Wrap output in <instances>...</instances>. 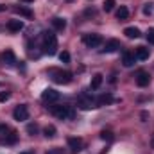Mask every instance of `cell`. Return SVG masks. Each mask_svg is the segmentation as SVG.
<instances>
[{
  "mask_svg": "<svg viewBox=\"0 0 154 154\" xmlns=\"http://www.w3.org/2000/svg\"><path fill=\"white\" fill-rule=\"evenodd\" d=\"M43 52L54 56L57 52V38L54 32H43Z\"/></svg>",
  "mask_w": 154,
  "mask_h": 154,
  "instance_id": "obj_1",
  "label": "cell"
},
{
  "mask_svg": "<svg viewBox=\"0 0 154 154\" xmlns=\"http://www.w3.org/2000/svg\"><path fill=\"white\" fill-rule=\"evenodd\" d=\"M16 140H18V133L13 131L9 125L2 124V125H0V143L13 145V143H16Z\"/></svg>",
  "mask_w": 154,
  "mask_h": 154,
  "instance_id": "obj_2",
  "label": "cell"
},
{
  "mask_svg": "<svg viewBox=\"0 0 154 154\" xmlns=\"http://www.w3.org/2000/svg\"><path fill=\"white\" fill-rule=\"evenodd\" d=\"M48 74L52 77V81L57 82V84H68L72 81V74L70 72H65V70H59V68H50Z\"/></svg>",
  "mask_w": 154,
  "mask_h": 154,
  "instance_id": "obj_3",
  "label": "cell"
},
{
  "mask_svg": "<svg viewBox=\"0 0 154 154\" xmlns=\"http://www.w3.org/2000/svg\"><path fill=\"white\" fill-rule=\"evenodd\" d=\"M52 115L61 118V120H66V118H74V109L70 106H52L50 108Z\"/></svg>",
  "mask_w": 154,
  "mask_h": 154,
  "instance_id": "obj_4",
  "label": "cell"
},
{
  "mask_svg": "<svg viewBox=\"0 0 154 154\" xmlns=\"http://www.w3.org/2000/svg\"><path fill=\"white\" fill-rule=\"evenodd\" d=\"M77 106L81 109H91V108H97V100L93 97H88V95H81L79 100H77Z\"/></svg>",
  "mask_w": 154,
  "mask_h": 154,
  "instance_id": "obj_5",
  "label": "cell"
},
{
  "mask_svg": "<svg viewBox=\"0 0 154 154\" xmlns=\"http://www.w3.org/2000/svg\"><path fill=\"white\" fill-rule=\"evenodd\" d=\"M13 116H14V120H18V122L27 120V118H29V109H27V106H25V104L16 106L14 111H13Z\"/></svg>",
  "mask_w": 154,
  "mask_h": 154,
  "instance_id": "obj_6",
  "label": "cell"
},
{
  "mask_svg": "<svg viewBox=\"0 0 154 154\" xmlns=\"http://www.w3.org/2000/svg\"><path fill=\"white\" fill-rule=\"evenodd\" d=\"M82 41H84L86 47L95 48V47H99V45L102 43V36H100V34H86V36L82 38Z\"/></svg>",
  "mask_w": 154,
  "mask_h": 154,
  "instance_id": "obj_7",
  "label": "cell"
},
{
  "mask_svg": "<svg viewBox=\"0 0 154 154\" xmlns=\"http://www.w3.org/2000/svg\"><path fill=\"white\" fill-rule=\"evenodd\" d=\"M41 99H43L45 102H56V100L59 99V91H56V90H52V88H47V90L41 93Z\"/></svg>",
  "mask_w": 154,
  "mask_h": 154,
  "instance_id": "obj_8",
  "label": "cell"
},
{
  "mask_svg": "<svg viewBox=\"0 0 154 154\" xmlns=\"http://www.w3.org/2000/svg\"><path fill=\"white\" fill-rule=\"evenodd\" d=\"M68 147L74 154H77L81 149H82V140L81 138H68Z\"/></svg>",
  "mask_w": 154,
  "mask_h": 154,
  "instance_id": "obj_9",
  "label": "cell"
},
{
  "mask_svg": "<svg viewBox=\"0 0 154 154\" xmlns=\"http://www.w3.org/2000/svg\"><path fill=\"white\" fill-rule=\"evenodd\" d=\"M0 57H2V61H4L5 65H14V63H16V57H14V52H13V50H9V48H7V50H4Z\"/></svg>",
  "mask_w": 154,
  "mask_h": 154,
  "instance_id": "obj_10",
  "label": "cell"
},
{
  "mask_svg": "<svg viewBox=\"0 0 154 154\" xmlns=\"http://www.w3.org/2000/svg\"><path fill=\"white\" fill-rule=\"evenodd\" d=\"M149 82H151V75L147 74V72H140L138 75H136V84L138 86H149Z\"/></svg>",
  "mask_w": 154,
  "mask_h": 154,
  "instance_id": "obj_11",
  "label": "cell"
},
{
  "mask_svg": "<svg viewBox=\"0 0 154 154\" xmlns=\"http://www.w3.org/2000/svg\"><path fill=\"white\" fill-rule=\"evenodd\" d=\"M134 61H136V57H134L133 52H127V50H125V52L122 54V63H124V66H133Z\"/></svg>",
  "mask_w": 154,
  "mask_h": 154,
  "instance_id": "obj_12",
  "label": "cell"
},
{
  "mask_svg": "<svg viewBox=\"0 0 154 154\" xmlns=\"http://www.w3.org/2000/svg\"><path fill=\"white\" fill-rule=\"evenodd\" d=\"M7 29H9L11 32H20V31L23 29V22H22V20H11V22L7 23Z\"/></svg>",
  "mask_w": 154,
  "mask_h": 154,
  "instance_id": "obj_13",
  "label": "cell"
},
{
  "mask_svg": "<svg viewBox=\"0 0 154 154\" xmlns=\"http://www.w3.org/2000/svg\"><path fill=\"white\" fill-rule=\"evenodd\" d=\"M14 13L20 14V16H25V18H32V16H34L32 11L27 9V7H23V5H16V7H14Z\"/></svg>",
  "mask_w": 154,
  "mask_h": 154,
  "instance_id": "obj_14",
  "label": "cell"
},
{
  "mask_svg": "<svg viewBox=\"0 0 154 154\" xmlns=\"http://www.w3.org/2000/svg\"><path fill=\"white\" fill-rule=\"evenodd\" d=\"M118 48H120V41H118V39H109V41L106 43V47H104L102 52H115Z\"/></svg>",
  "mask_w": 154,
  "mask_h": 154,
  "instance_id": "obj_15",
  "label": "cell"
},
{
  "mask_svg": "<svg viewBox=\"0 0 154 154\" xmlns=\"http://www.w3.org/2000/svg\"><path fill=\"white\" fill-rule=\"evenodd\" d=\"M134 57L136 59H147L149 57V48H145V47H138L136 50H134Z\"/></svg>",
  "mask_w": 154,
  "mask_h": 154,
  "instance_id": "obj_16",
  "label": "cell"
},
{
  "mask_svg": "<svg viewBox=\"0 0 154 154\" xmlns=\"http://www.w3.org/2000/svg\"><path fill=\"white\" fill-rule=\"evenodd\" d=\"M115 99H113V95L111 93H104V95H100L99 99H97V106H104V104H111Z\"/></svg>",
  "mask_w": 154,
  "mask_h": 154,
  "instance_id": "obj_17",
  "label": "cell"
},
{
  "mask_svg": "<svg viewBox=\"0 0 154 154\" xmlns=\"http://www.w3.org/2000/svg\"><path fill=\"white\" fill-rule=\"evenodd\" d=\"M52 27H54L56 31H65L66 22H65L63 18H52Z\"/></svg>",
  "mask_w": 154,
  "mask_h": 154,
  "instance_id": "obj_18",
  "label": "cell"
},
{
  "mask_svg": "<svg viewBox=\"0 0 154 154\" xmlns=\"http://www.w3.org/2000/svg\"><path fill=\"white\" fill-rule=\"evenodd\" d=\"M124 34H125L127 38H138V36H140V31H138L136 27H127V29H124Z\"/></svg>",
  "mask_w": 154,
  "mask_h": 154,
  "instance_id": "obj_19",
  "label": "cell"
},
{
  "mask_svg": "<svg viewBox=\"0 0 154 154\" xmlns=\"http://www.w3.org/2000/svg\"><path fill=\"white\" fill-rule=\"evenodd\" d=\"M100 84H102V75L100 74H97V75H93V79H91V90H99L100 88Z\"/></svg>",
  "mask_w": 154,
  "mask_h": 154,
  "instance_id": "obj_20",
  "label": "cell"
},
{
  "mask_svg": "<svg viewBox=\"0 0 154 154\" xmlns=\"http://www.w3.org/2000/svg\"><path fill=\"white\" fill-rule=\"evenodd\" d=\"M127 16H129V9L124 7V5H120L118 11H116V18H118V20H125Z\"/></svg>",
  "mask_w": 154,
  "mask_h": 154,
  "instance_id": "obj_21",
  "label": "cell"
},
{
  "mask_svg": "<svg viewBox=\"0 0 154 154\" xmlns=\"http://www.w3.org/2000/svg\"><path fill=\"white\" fill-rule=\"evenodd\" d=\"M43 134H45L47 138H54V136H56V127H54V125H47V127L43 129Z\"/></svg>",
  "mask_w": 154,
  "mask_h": 154,
  "instance_id": "obj_22",
  "label": "cell"
},
{
  "mask_svg": "<svg viewBox=\"0 0 154 154\" xmlns=\"http://www.w3.org/2000/svg\"><path fill=\"white\" fill-rule=\"evenodd\" d=\"M113 7H115V0H104V4H102V9H104L106 13L113 11Z\"/></svg>",
  "mask_w": 154,
  "mask_h": 154,
  "instance_id": "obj_23",
  "label": "cell"
},
{
  "mask_svg": "<svg viewBox=\"0 0 154 154\" xmlns=\"http://www.w3.org/2000/svg\"><path fill=\"white\" fill-rule=\"evenodd\" d=\"M100 138L106 140V142H111V140H113V133H111V131H102V133H100Z\"/></svg>",
  "mask_w": 154,
  "mask_h": 154,
  "instance_id": "obj_24",
  "label": "cell"
},
{
  "mask_svg": "<svg viewBox=\"0 0 154 154\" xmlns=\"http://www.w3.org/2000/svg\"><path fill=\"white\" fill-rule=\"evenodd\" d=\"M59 59H61V63H70V54H68L66 50H63V52L59 54Z\"/></svg>",
  "mask_w": 154,
  "mask_h": 154,
  "instance_id": "obj_25",
  "label": "cell"
},
{
  "mask_svg": "<svg viewBox=\"0 0 154 154\" xmlns=\"http://www.w3.org/2000/svg\"><path fill=\"white\" fill-rule=\"evenodd\" d=\"M36 131H38V125H36V124H29V125H27V133L36 134Z\"/></svg>",
  "mask_w": 154,
  "mask_h": 154,
  "instance_id": "obj_26",
  "label": "cell"
},
{
  "mask_svg": "<svg viewBox=\"0 0 154 154\" xmlns=\"http://www.w3.org/2000/svg\"><path fill=\"white\" fill-rule=\"evenodd\" d=\"M9 97H11V93H9V91H0V102L9 100Z\"/></svg>",
  "mask_w": 154,
  "mask_h": 154,
  "instance_id": "obj_27",
  "label": "cell"
},
{
  "mask_svg": "<svg viewBox=\"0 0 154 154\" xmlns=\"http://www.w3.org/2000/svg\"><path fill=\"white\" fill-rule=\"evenodd\" d=\"M147 41H149V43H154V29H149V32H147Z\"/></svg>",
  "mask_w": 154,
  "mask_h": 154,
  "instance_id": "obj_28",
  "label": "cell"
},
{
  "mask_svg": "<svg viewBox=\"0 0 154 154\" xmlns=\"http://www.w3.org/2000/svg\"><path fill=\"white\" fill-rule=\"evenodd\" d=\"M152 13V4H145L143 7V14H151Z\"/></svg>",
  "mask_w": 154,
  "mask_h": 154,
  "instance_id": "obj_29",
  "label": "cell"
},
{
  "mask_svg": "<svg viewBox=\"0 0 154 154\" xmlns=\"http://www.w3.org/2000/svg\"><path fill=\"white\" fill-rule=\"evenodd\" d=\"M61 151H50V152H47V154H59Z\"/></svg>",
  "mask_w": 154,
  "mask_h": 154,
  "instance_id": "obj_30",
  "label": "cell"
},
{
  "mask_svg": "<svg viewBox=\"0 0 154 154\" xmlns=\"http://www.w3.org/2000/svg\"><path fill=\"white\" fill-rule=\"evenodd\" d=\"M2 11H5V5H2V4H0V13H2Z\"/></svg>",
  "mask_w": 154,
  "mask_h": 154,
  "instance_id": "obj_31",
  "label": "cell"
},
{
  "mask_svg": "<svg viewBox=\"0 0 154 154\" xmlns=\"http://www.w3.org/2000/svg\"><path fill=\"white\" fill-rule=\"evenodd\" d=\"M20 2H32V0H20Z\"/></svg>",
  "mask_w": 154,
  "mask_h": 154,
  "instance_id": "obj_32",
  "label": "cell"
},
{
  "mask_svg": "<svg viewBox=\"0 0 154 154\" xmlns=\"http://www.w3.org/2000/svg\"><path fill=\"white\" fill-rule=\"evenodd\" d=\"M20 154H31V152H20Z\"/></svg>",
  "mask_w": 154,
  "mask_h": 154,
  "instance_id": "obj_33",
  "label": "cell"
},
{
  "mask_svg": "<svg viewBox=\"0 0 154 154\" xmlns=\"http://www.w3.org/2000/svg\"><path fill=\"white\" fill-rule=\"evenodd\" d=\"M152 147H154V136H152Z\"/></svg>",
  "mask_w": 154,
  "mask_h": 154,
  "instance_id": "obj_34",
  "label": "cell"
}]
</instances>
